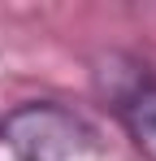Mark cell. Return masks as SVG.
<instances>
[{
    "mask_svg": "<svg viewBox=\"0 0 156 161\" xmlns=\"http://www.w3.org/2000/svg\"><path fill=\"white\" fill-rule=\"evenodd\" d=\"M0 148L13 161H100V131L61 100H22L0 118Z\"/></svg>",
    "mask_w": 156,
    "mask_h": 161,
    "instance_id": "1",
    "label": "cell"
},
{
    "mask_svg": "<svg viewBox=\"0 0 156 161\" xmlns=\"http://www.w3.org/2000/svg\"><path fill=\"white\" fill-rule=\"evenodd\" d=\"M108 109L130 135V144L143 153V161H156V79L143 70Z\"/></svg>",
    "mask_w": 156,
    "mask_h": 161,
    "instance_id": "2",
    "label": "cell"
}]
</instances>
